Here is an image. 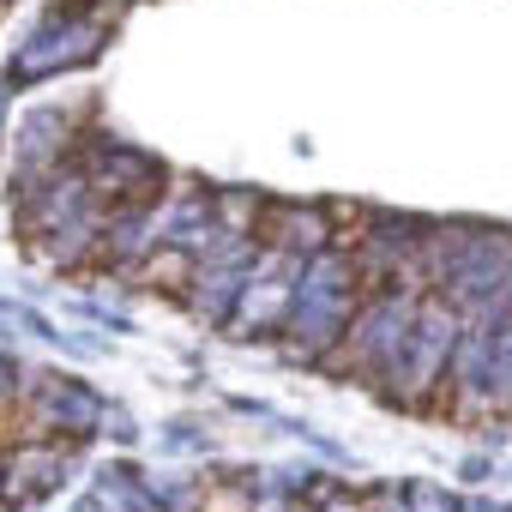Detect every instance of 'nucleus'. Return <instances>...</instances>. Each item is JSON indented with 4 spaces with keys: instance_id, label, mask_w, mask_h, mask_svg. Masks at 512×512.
Masks as SVG:
<instances>
[{
    "instance_id": "1",
    "label": "nucleus",
    "mask_w": 512,
    "mask_h": 512,
    "mask_svg": "<svg viewBox=\"0 0 512 512\" xmlns=\"http://www.w3.org/2000/svg\"><path fill=\"white\" fill-rule=\"evenodd\" d=\"M362 302V278H356V260L338 247H320L296 266V296H290V314H284V344L296 356H332L350 314Z\"/></svg>"
},
{
    "instance_id": "2",
    "label": "nucleus",
    "mask_w": 512,
    "mask_h": 512,
    "mask_svg": "<svg viewBox=\"0 0 512 512\" xmlns=\"http://www.w3.org/2000/svg\"><path fill=\"white\" fill-rule=\"evenodd\" d=\"M458 326H464V320H458L440 296H422L410 332L398 338V350H392V362L374 374V386H380L392 404H428V398L440 392V380H446V356H452Z\"/></svg>"
},
{
    "instance_id": "3",
    "label": "nucleus",
    "mask_w": 512,
    "mask_h": 512,
    "mask_svg": "<svg viewBox=\"0 0 512 512\" xmlns=\"http://www.w3.org/2000/svg\"><path fill=\"white\" fill-rule=\"evenodd\" d=\"M109 25L103 19H49L25 49H19V73L25 79H43V73H61V67H79L103 49Z\"/></svg>"
},
{
    "instance_id": "4",
    "label": "nucleus",
    "mask_w": 512,
    "mask_h": 512,
    "mask_svg": "<svg viewBox=\"0 0 512 512\" xmlns=\"http://www.w3.org/2000/svg\"><path fill=\"white\" fill-rule=\"evenodd\" d=\"M67 476V440H25L0 458V494L7 500H37Z\"/></svg>"
},
{
    "instance_id": "5",
    "label": "nucleus",
    "mask_w": 512,
    "mask_h": 512,
    "mask_svg": "<svg viewBox=\"0 0 512 512\" xmlns=\"http://www.w3.org/2000/svg\"><path fill=\"white\" fill-rule=\"evenodd\" d=\"M31 422H37L43 434H55V440L91 434V428H97V398H91L85 386H73V380L43 374V380L31 386Z\"/></svg>"
},
{
    "instance_id": "6",
    "label": "nucleus",
    "mask_w": 512,
    "mask_h": 512,
    "mask_svg": "<svg viewBox=\"0 0 512 512\" xmlns=\"http://www.w3.org/2000/svg\"><path fill=\"white\" fill-rule=\"evenodd\" d=\"M260 235L272 241V253H290V260H308V253L332 247V217L320 205H266Z\"/></svg>"
},
{
    "instance_id": "7",
    "label": "nucleus",
    "mask_w": 512,
    "mask_h": 512,
    "mask_svg": "<svg viewBox=\"0 0 512 512\" xmlns=\"http://www.w3.org/2000/svg\"><path fill=\"white\" fill-rule=\"evenodd\" d=\"M13 386H19V374H13V362H7V356H0V404L13 398Z\"/></svg>"
}]
</instances>
